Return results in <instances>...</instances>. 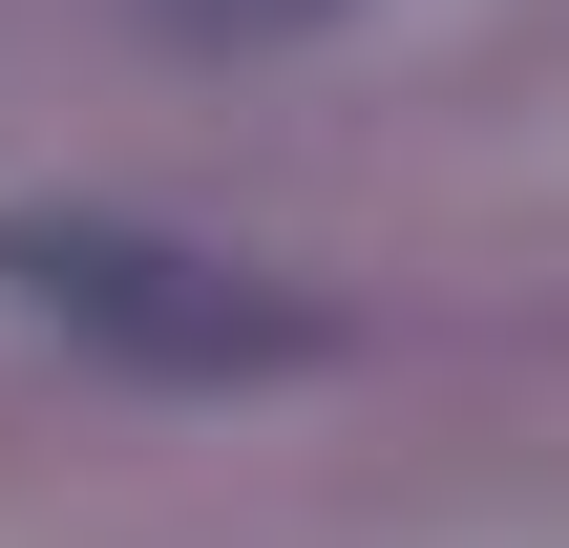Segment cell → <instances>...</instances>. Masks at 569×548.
<instances>
[{
  "mask_svg": "<svg viewBox=\"0 0 569 548\" xmlns=\"http://www.w3.org/2000/svg\"><path fill=\"white\" fill-rule=\"evenodd\" d=\"M0 296L63 317L84 359H127V380H317L338 359V317L296 275H253L211 232H148V211H0Z\"/></svg>",
  "mask_w": 569,
  "mask_h": 548,
  "instance_id": "obj_1",
  "label": "cell"
},
{
  "mask_svg": "<svg viewBox=\"0 0 569 548\" xmlns=\"http://www.w3.org/2000/svg\"><path fill=\"white\" fill-rule=\"evenodd\" d=\"M148 21H169V42H211V63H232V42H317V21H338V0H148Z\"/></svg>",
  "mask_w": 569,
  "mask_h": 548,
  "instance_id": "obj_2",
  "label": "cell"
}]
</instances>
